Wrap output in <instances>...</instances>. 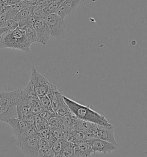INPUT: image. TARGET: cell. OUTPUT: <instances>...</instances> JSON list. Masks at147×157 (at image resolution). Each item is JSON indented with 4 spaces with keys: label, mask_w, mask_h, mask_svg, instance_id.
<instances>
[{
    "label": "cell",
    "mask_w": 147,
    "mask_h": 157,
    "mask_svg": "<svg viewBox=\"0 0 147 157\" xmlns=\"http://www.w3.org/2000/svg\"><path fill=\"white\" fill-rule=\"evenodd\" d=\"M63 98L71 112L79 119L108 128H113V126L106 119L105 116L101 115L89 106L80 104L64 95Z\"/></svg>",
    "instance_id": "6da1fadb"
},
{
    "label": "cell",
    "mask_w": 147,
    "mask_h": 157,
    "mask_svg": "<svg viewBox=\"0 0 147 157\" xmlns=\"http://www.w3.org/2000/svg\"><path fill=\"white\" fill-rule=\"evenodd\" d=\"M21 89L10 92L0 91V121L8 123L10 119L17 118V104Z\"/></svg>",
    "instance_id": "7a4b0ae2"
},
{
    "label": "cell",
    "mask_w": 147,
    "mask_h": 157,
    "mask_svg": "<svg viewBox=\"0 0 147 157\" xmlns=\"http://www.w3.org/2000/svg\"><path fill=\"white\" fill-rule=\"evenodd\" d=\"M31 46L23 31L18 27L13 31L5 33L0 38V50L11 48L28 52Z\"/></svg>",
    "instance_id": "3957f363"
},
{
    "label": "cell",
    "mask_w": 147,
    "mask_h": 157,
    "mask_svg": "<svg viewBox=\"0 0 147 157\" xmlns=\"http://www.w3.org/2000/svg\"><path fill=\"white\" fill-rule=\"evenodd\" d=\"M44 20L50 29L51 37L54 38L59 43H62L65 37L66 28L64 19L54 13L47 15Z\"/></svg>",
    "instance_id": "277c9868"
},
{
    "label": "cell",
    "mask_w": 147,
    "mask_h": 157,
    "mask_svg": "<svg viewBox=\"0 0 147 157\" xmlns=\"http://www.w3.org/2000/svg\"><path fill=\"white\" fill-rule=\"evenodd\" d=\"M29 82L31 83L38 97L44 96L47 94L51 83L40 74L34 66L32 67V73Z\"/></svg>",
    "instance_id": "5b68a950"
},
{
    "label": "cell",
    "mask_w": 147,
    "mask_h": 157,
    "mask_svg": "<svg viewBox=\"0 0 147 157\" xmlns=\"http://www.w3.org/2000/svg\"><path fill=\"white\" fill-rule=\"evenodd\" d=\"M88 135L90 138L104 140L118 146L115 138L113 128H108L92 123Z\"/></svg>",
    "instance_id": "8992f818"
},
{
    "label": "cell",
    "mask_w": 147,
    "mask_h": 157,
    "mask_svg": "<svg viewBox=\"0 0 147 157\" xmlns=\"http://www.w3.org/2000/svg\"><path fill=\"white\" fill-rule=\"evenodd\" d=\"M20 147L27 157H36L39 151L37 136L27 137L21 135L18 139Z\"/></svg>",
    "instance_id": "52a82bcc"
},
{
    "label": "cell",
    "mask_w": 147,
    "mask_h": 157,
    "mask_svg": "<svg viewBox=\"0 0 147 157\" xmlns=\"http://www.w3.org/2000/svg\"><path fill=\"white\" fill-rule=\"evenodd\" d=\"M33 28L36 33L37 42L46 45L51 38V35L50 29L45 20L37 19L33 25Z\"/></svg>",
    "instance_id": "ba28073f"
},
{
    "label": "cell",
    "mask_w": 147,
    "mask_h": 157,
    "mask_svg": "<svg viewBox=\"0 0 147 157\" xmlns=\"http://www.w3.org/2000/svg\"><path fill=\"white\" fill-rule=\"evenodd\" d=\"M87 142L92 146L94 152H102L104 154L110 153L118 147L112 143L99 139L90 138L87 139Z\"/></svg>",
    "instance_id": "9c48e42d"
},
{
    "label": "cell",
    "mask_w": 147,
    "mask_h": 157,
    "mask_svg": "<svg viewBox=\"0 0 147 157\" xmlns=\"http://www.w3.org/2000/svg\"><path fill=\"white\" fill-rule=\"evenodd\" d=\"M84 1L85 0H64L60 5L56 14L64 20L66 16L73 14Z\"/></svg>",
    "instance_id": "30bf717a"
},
{
    "label": "cell",
    "mask_w": 147,
    "mask_h": 157,
    "mask_svg": "<svg viewBox=\"0 0 147 157\" xmlns=\"http://www.w3.org/2000/svg\"><path fill=\"white\" fill-rule=\"evenodd\" d=\"M7 123L11 126L14 135L17 139L22 135L29 126L25 121L18 118L10 119Z\"/></svg>",
    "instance_id": "8fae6325"
},
{
    "label": "cell",
    "mask_w": 147,
    "mask_h": 157,
    "mask_svg": "<svg viewBox=\"0 0 147 157\" xmlns=\"http://www.w3.org/2000/svg\"><path fill=\"white\" fill-rule=\"evenodd\" d=\"M74 149L76 157H89L94 152L87 140L74 144Z\"/></svg>",
    "instance_id": "7c38bea8"
},
{
    "label": "cell",
    "mask_w": 147,
    "mask_h": 157,
    "mask_svg": "<svg viewBox=\"0 0 147 157\" xmlns=\"http://www.w3.org/2000/svg\"><path fill=\"white\" fill-rule=\"evenodd\" d=\"M58 96V103L57 108L55 111V113L59 116L63 117L71 113L69 106L65 102L63 98V94L59 90L57 93Z\"/></svg>",
    "instance_id": "4fadbf2b"
},
{
    "label": "cell",
    "mask_w": 147,
    "mask_h": 157,
    "mask_svg": "<svg viewBox=\"0 0 147 157\" xmlns=\"http://www.w3.org/2000/svg\"><path fill=\"white\" fill-rule=\"evenodd\" d=\"M89 138H90V136L85 132L78 129H72L71 131V136L69 142L75 144L87 140Z\"/></svg>",
    "instance_id": "5bb4252c"
},
{
    "label": "cell",
    "mask_w": 147,
    "mask_h": 157,
    "mask_svg": "<svg viewBox=\"0 0 147 157\" xmlns=\"http://www.w3.org/2000/svg\"><path fill=\"white\" fill-rule=\"evenodd\" d=\"M32 14V8L22 10L18 12L14 20H15L18 23V27H24L27 25L28 19Z\"/></svg>",
    "instance_id": "9a60e30c"
},
{
    "label": "cell",
    "mask_w": 147,
    "mask_h": 157,
    "mask_svg": "<svg viewBox=\"0 0 147 157\" xmlns=\"http://www.w3.org/2000/svg\"><path fill=\"white\" fill-rule=\"evenodd\" d=\"M18 27L21 29L24 36L27 39L28 42L31 45H32L33 43L37 42L36 33L33 27L25 25L21 27Z\"/></svg>",
    "instance_id": "2e32d148"
},
{
    "label": "cell",
    "mask_w": 147,
    "mask_h": 157,
    "mask_svg": "<svg viewBox=\"0 0 147 157\" xmlns=\"http://www.w3.org/2000/svg\"><path fill=\"white\" fill-rule=\"evenodd\" d=\"M55 157H76L74 149V143L67 141L62 150Z\"/></svg>",
    "instance_id": "e0dca14e"
},
{
    "label": "cell",
    "mask_w": 147,
    "mask_h": 157,
    "mask_svg": "<svg viewBox=\"0 0 147 157\" xmlns=\"http://www.w3.org/2000/svg\"><path fill=\"white\" fill-rule=\"evenodd\" d=\"M63 1L60 0L58 1H54L50 3L44 8V11L47 15L56 13L58 10L59 8L60 5Z\"/></svg>",
    "instance_id": "ac0fdd59"
},
{
    "label": "cell",
    "mask_w": 147,
    "mask_h": 157,
    "mask_svg": "<svg viewBox=\"0 0 147 157\" xmlns=\"http://www.w3.org/2000/svg\"><path fill=\"white\" fill-rule=\"evenodd\" d=\"M66 142L67 141L63 139H56L55 142L52 144V145L51 147V149L54 154L55 156L59 154L60 151L62 150Z\"/></svg>",
    "instance_id": "d6986e66"
},
{
    "label": "cell",
    "mask_w": 147,
    "mask_h": 157,
    "mask_svg": "<svg viewBox=\"0 0 147 157\" xmlns=\"http://www.w3.org/2000/svg\"><path fill=\"white\" fill-rule=\"evenodd\" d=\"M44 6L37 5L32 8V13L37 19H45L47 16L44 11Z\"/></svg>",
    "instance_id": "ffe728a7"
},
{
    "label": "cell",
    "mask_w": 147,
    "mask_h": 157,
    "mask_svg": "<svg viewBox=\"0 0 147 157\" xmlns=\"http://www.w3.org/2000/svg\"><path fill=\"white\" fill-rule=\"evenodd\" d=\"M39 99L40 102L41 104V106L43 108L44 110L55 112L52 109L50 99L47 95L44 96L39 97Z\"/></svg>",
    "instance_id": "44dd1931"
},
{
    "label": "cell",
    "mask_w": 147,
    "mask_h": 157,
    "mask_svg": "<svg viewBox=\"0 0 147 157\" xmlns=\"http://www.w3.org/2000/svg\"><path fill=\"white\" fill-rule=\"evenodd\" d=\"M43 110L44 109L41 106L39 99H38L31 107V112L33 116L39 115Z\"/></svg>",
    "instance_id": "7402d4cb"
},
{
    "label": "cell",
    "mask_w": 147,
    "mask_h": 157,
    "mask_svg": "<svg viewBox=\"0 0 147 157\" xmlns=\"http://www.w3.org/2000/svg\"><path fill=\"white\" fill-rule=\"evenodd\" d=\"M48 124L50 128H59L60 124V117L54 116L48 120Z\"/></svg>",
    "instance_id": "603a6c76"
},
{
    "label": "cell",
    "mask_w": 147,
    "mask_h": 157,
    "mask_svg": "<svg viewBox=\"0 0 147 157\" xmlns=\"http://www.w3.org/2000/svg\"><path fill=\"white\" fill-rule=\"evenodd\" d=\"M36 157H55L51 148L39 150Z\"/></svg>",
    "instance_id": "cb8c5ba5"
},
{
    "label": "cell",
    "mask_w": 147,
    "mask_h": 157,
    "mask_svg": "<svg viewBox=\"0 0 147 157\" xmlns=\"http://www.w3.org/2000/svg\"><path fill=\"white\" fill-rule=\"evenodd\" d=\"M37 131L35 126L29 125L27 129H26L25 131L22 134V135L24 136H27V137L35 136H37Z\"/></svg>",
    "instance_id": "d4e9b609"
},
{
    "label": "cell",
    "mask_w": 147,
    "mask_h": 157,
    "mask_svg": "<svg viewBox=\"0 0 147 157\" xmlns=\"http://www.w3.org/2000/svg\"><path fill=\"white\" fill-rule=\"evenodd\" d=\"M51 132L50 127H47L37 130V136L39 139H45Z\"/></svg>",
    "instance_id": "484cf974"
},
{
    "label": "cell",
    "mask_w": 147,
    "mask_h": 157,
    "mask_svg": "<svg viewBox=\"0 0 147 157\" xmlns=\"http://www.w3.org/2000/svg\"><path fill=\"white\" fill-rule=\"evenodd\" d=\"M18 24L14 20H6L5 23V27L8 29L9 31H13L16 28H18Z\"/></svg>",
    "instance_id": "4316f807"
},
{
    "label": "cell",
    "mask_w": 147,
    "mask_h": 157,
    "mask_svg": "<svg viewBox=\"0 0 147 157\" xmlns=\"http://www.w3.org/2000/svg\"><path fill=\"white\" fill-rule=\"evenodd\" d=\"M51 132L54 135L56 139H63V132L59 128H50Z\"/></svg>",
    "instance_id": "83f0119b"
},
{
    "label": "cell",
    "mask_w": 147,
    "mask_h": 157,
    "mask_svg": "<svg viewBox=\"0 0 147 157\" xmlns=\"http://www.w3.org/2000/svg\"><path fill=\"white\" fill-rule=\"evenodd\" d=\"M5 7L1 10V12H0V28L5 27V23L6 21V11H5Z\"/></svg>",
    "instance_id": "f1b7e54d"
},
{
    "label": "cell",
    "mask_w": 147,
    "mask_h": 157,
    "mask_svg": "<svg viewBox=\"0 0 147 157\" xmlns=\"http://www.w3.org/2000/svg\"><path fill=\"white\" fill-rule=\"evenodd\" d=\"M39 150L44 149L47 148H51L50 145L46 139H40L39 142Z\"/></svg>",
    "instance_id": "f546056e"
},
{
    "label": "cell",
    "mask_w": 147,
    "mask_h": 157,
    "mask_svg": "<svg viewBox=\"0 0 147 157\" xmlns=\"http://www.w3.org/2000/svg\"><path fill=\"white\" fill-rule=\"evenodd\" d=\"M45 139H46V140L48 141V142L50 144V147H51L52 144L54 143L55 140H56V138L54 136V135L52 134L51 132H50V134L47 135V136Z\"/></svg>",
    "instance_id": "4dcf8cb0"
},
{
    "label": "cell",
    "mask_w": 147,
    "mask_h": 157,
    "mask_svg": "<svg viewBox=\"0 0 147 157\" xmlns=\"http://www.w3.org/2000/svg\"><path fill=\"white\" fill-rule=\"evenodd\" d=\"M37 19V17H36L35 16H33V14H32L28 19L27 23L26 25L33 27V25H34V24L35 23V21H36Z\"/></svg>",
    "instance_id": "1f68e13d"
},
{
    "label": "cell",
    "mask_w": 147,
    "mask_h": 157,
    "mask_svg": "<svg viewBox=\"0 0 147 157\" xmlns=\"http://www.w3.org/2000/svg\"><path fill=\"white\" fill-rule=\"evenodd\" d=\"M52 2L51 0H39L37 5L45 7L46 6Z\"/></svg>",
    "instance_id": "d6a6232c"
},
{
    "label": "cell",
    "mask_w": 147,
    "mask_h": 157,
    "mask_svg": "<svg viewBox=\"0 0 147 157\" xmlns=\"http://www.w3.org/2000/svg\"><path fill=\"white\" fill-rule=\"evenodd\" d=\"M8 32H9V31H8V29L5 27L0 28V38L2 37L3 35H4L5 33H6Z\"/></svg>",
    "instance_id": "836d02e7"
},
{
    "label": "cell",
    "mask_w": 147,
    "mask_h": 157,
    "mask_svg": "<svg viewBox=\"0 0 147 157\" xmlns=\"http://www.w3.org/2000/svg\"><path fill=\"white\" fill-rule=\"evenodd\" d=\"M5 6H6V5H5L4 4V2H3L1 0H0V10H2Z\"/></svg>",
    "instance_id": "e575fe53"
},
{
    "label": "cell",
    "mask_w": 147,
    "mask_h": 157,
    "mask_svg": "<svg viewBox=\"0 0 147 157\" xmlns=\"http://www.w3.org/2000/svg\"><path fill=\"white\" fill-rule=\"evenodd\" d=\"M60 1V0H51V2H54V1Z\"/></svg>",
    "instance_id": "d590c367"
},
{
    "label": "cell",
    "mask_w": 147,
    "mask_h": 157,
    "mask_svg": "<svg viewBox=\"0 0 147 157\" xmlns=\"http://www.w3.org/2000/svg\"><path fill=\"white\" fill-rule=\"evenodd\" d=\"M25 1V0H20V1Z\"/></svg>",
    "instance_id": "8d00e7d4"
},
{
    "label": "cell",
    "mask_w": 147,
    "mask_h": 157,
    "mask_svg": "<svg viewBox=\"0 0 147 157\" xmlns=\"http://www.w3.org/2000/svg\"><path fill=\"white\" fill-rule=\"evenodd\" d=\"M0 12H1V10H0Z\"/></svg>",
    "instance_id": "74e56055"
},
{
    "label": "cell",
    "mask_w": 147,
    "mask_h": 157,
    "mask_svg": "<svg viewBox=\"0 0 147 157\" xmlns=\"http://www.w3.org/2000/svg\"><path fill=\"white\" fill-rule=\"evenodd\" d=\"M63 1H64V0H63Z\"/></svg>",
    "instance_id": "f35d334b"
}]
</instances>
